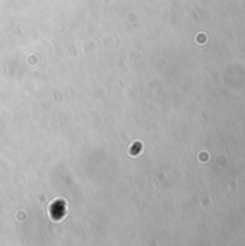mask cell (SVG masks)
Listing matches in <instances>:
<instances>
[{"mask_svg": "<svg viewBox=\"0 0 245 246\" xmlns=\"http://www.w3.org/2000/svg\"><path fill=\"white\" fill-rule=\"evenodd\" d=\"M199 159H200V161H208V154H206V153H202V154L199 155Z\"/></svg>", "mask_w": 245, "mask_h": 246, "instance_id": "1", "label": "cell"}]
</instances>
